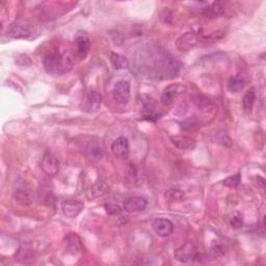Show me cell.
I'll list each match as a JSON object with an SVG mask.
<instances>
[{"label":"cell","mask_w":266,"mask_h":266,"mask_svg":"<svg viewBox=\"0 0 266 266\" xmlns=\"http://www.w3.org/2000/svg\"><path fill=\"white\" fill-rule=\"evenodd\" d=\"M136 71L150 79H173L178 75L181 64L172 54L159 47L141 49L136 55Z\"/></svg>","instance_id":"cell-1"},{"label":"cell","mask_w":266,"mask_h":266,"mask_svg":"<svg viewBox=\"0 0 266 266\" xmlns=\"http://www.w3.org/2000/svg\"><path fill=\"white\" fill-rule=\"evenodd\" d=\"M43 65L50 75L62 76L72 71L74 63L68 53L54 51L44 57Z\"/></svg>","instance_id":"cell-2"},{"label":"cell","mask_w":266,"mask_h":266,"mask_svg":"<svg viewBox=\"0 0 266 266\" xmlns=\"http://www.w3.org/2000/svg\"><path fill=\"white\" fill-rule=\"evenodd\" d=\"M13 197L16 203L23 207L32 206L35 202V194L33 189L25 184H18L15 187Z\"/></svg>","instance_id":"cell-3"},{"label":"cell","mask_w":266,"mask_h":266,"mask_svg":"<svg viewBox=\"0 0 266 266\" xmlns=\"http://www.w3.org/2000/svg\"><path fill=\"white\" fill-rule=\"evenodd\" d=\"M176 260L181 263H188L190 261H196L199 258V254L197 253V248L195 244L190 241L185 242L183 245L177 248L174 253Z\"/></svg>","instance_id":"cell-4"},{"label":"cell","mask_w":266,"mask_h":266,"mask_svg":"<svg viewBox=\"0 0 266 266\" xmlns=\"http://www.w3.org/2000/svg\"><path fill=\"white\" fill-rule=\"evenodd\" d=\"M185 92H186V87L183 84H180V83L171 84L167 86L164 90V92H162L161 97H160L161 103L166 106H169L174 102L175 98L184 94Z\"/></svg>","instance_id":"cell-5"},{"label":"cell","mask_w":266,"mask_h":266,"mask_svg":"<svg viewBox=\"0 0 266 266\" xmlns=\"http://www.w3.org/2000/svg\"><path fill=\"white\" fill-rule=\"evenodd\" d=\"M112 98L119 104H127L130 100V84L125 80L117 81L112 88Z\"/></svg>","instance_id":"cell-6"},{"label":"cell","mask_w":266,"mask_h":266,"mask_svg":"<svg viewBox=\"0 0 266 266\" xmlns=\"http://www.w3.org/2000/svg\"><path fill=\"white\" fill-rule=\"evenodd\" d=\"M41 169L49 177H55L60 173V161L53 154L46 153L42 159Z\"/></svg>","instance_id":"cell-7"},{"label":"cell","mask_w":266,"mask_h":266,"mask_svg":"<svg viewBox=\"0 0 266 266\" xmlns=\"http://www.w3.org/2000/svg\"><path fill=\"white\" fill-rule=\"evenodd\" d=\"M199 42L200 39L196 33H186L176 41V48L181 52H186L196 47Z\"/></svg>","instance_id":"cell-8"},{"label":"cell","mask_w":266,"mask_h":266,"mask_svg":"<svg viewBox=\"0 0 266 266\" xmlns=\"http://www.w3.org/2000/svg\"><path fill=\"white\" fill-rule=\"evenodd\" d=\"M110 150H111L112 154L117 158H121V159L128 158L129 152H130L129 141L124 137L117 138L116 140H114L112 142Z\"/></svg>","instance_id":"cell-9"},{"label":"cell","mask_w":266,"mask_h":266,"mask_svg":"<svg viewBox=\"0 0 266 266\" xmlns=\"http://www.w3.org/2000/svg\"><path fill=\"white\" fill-rule=\"evenodd\" d=\"M8 36L13 39H27L33 35V31L29 25L16 22L13 23L8 29Z\"/></svg>","instance_id":"cell-10"},{"label":"cell","mask_w":266,"mask_h":266,"mask_svg":"<svg viewBox=\"0 0 266 266\" xmlns=\"http://www.w3.org/2000/svg\"><path fill=\"white\" fill-rule=\"evenodd\" d=\"M152 228L154 232L161 237H168L174 232L173 223L167 218H155L152 221Z\"/></svg>","instance_id":"cell-11"},{"label":"cell","mask_w":266,"mask_h":266,"mask_svg":"<svg viewBox=\"0 0 266 266\" xmlns=\"http://www.w3.org/2000/svg\"><path fill=\"white\" fill-rule=\"evenodd\" d=\"M84 208L83 203L77 200H65L62 203V210L64 214L68 217H76Z\"/></svg>","instance_id":"cell-12"},{"label":"cell","mask_w":266,"mask_h":266,"mask_svg":"<svg viewBox=\"0 0 266 266\" xmlns=\"http://www.w3.org/2000/svg\"><path fill=\"white\" fill-rule=\"evenodd\" d=\"M148 201L143 197H132L128 199L124 204V210L129 213H137L146 210Z\"/></svg>","instance_id":"cell-13"},{"label":"cell","mask_w":266,"mask_h":266,"mask_svg":"<svg viewBox=\"0 0 266 266\" xmlns=\"http://www.w3.org/2000/svg\"><path fill=\"white\" fill-rule=\"evenodd\" d=\"M64 245L68 253L72 255H77L82 252V243L80 238L76 234L70 233L68 234L64 239Z\"/></svg>","instance_id":"cell-14"},{"label":"cell","mask_w":266,"mask_h":266,"mask_svg":"<svg viewBox=\"0 0 266 266\" xmlns=\"http://www.w3.org/2000/svg\"><path fill=\"white\" fill-rule=\"evenodd\" d=\"M170 141L177 149L182 151L194 150L197 147V142L194 139L185 136H173L170 137Z\"/></svg>","instance_id":"cell-15"},{"label":"cell","mask_w":266,"mask_h":266,"mask_svg":"<svg viewBox=\"0 0 266 266\" xmlns=\"http://www.w3.org/2000/svg\"><path fill=\"white\" fill-rule=\"evenodd\" d=\"M75 41H76V45H77V54L79 58L83 60V58L86 57L88 52H90V48H91L90 38H88L85 32H78L76 35Z\"/></svg>","instance_id":"cell-16"},{"label":"cell","mask_w":266,"mask_h":266,"mask_svg":"<svg viewBox=\"0 0 266 266\" xmlns=\"http://www.w3.org/2000/svg\"><path fill=\"white\" fill-rule=\"evenodd\" d=\"M191 100H193L196 107L203 112H212L215 109L213 101L205 95L195 94L191 96Z\"/></svg>","instance_id":"cell-17"},{"label":"cell","mask_w":266,"mask_h":266,"mask_svg":"<svg viewBox=\"0 0 266 266\" xmlns=\"http://www.w3.org/2000/svg\"><path fill=\"white\" fill-rule=\"evenodd\" d=\"M226 11V6L223 2H215L202 10V15L208 19H215L221 16Z\"/></svg>","instance_id":"cell-18"},{"label":"cell","mask_w":266,"mask_h":266,"mask_svg":"<svg viewBox=\"0 0 266 266\" xmlns=\"http://www.w3.org/2000/svg\"><path fill=\"white\" fill-rule=\"evenodd\" d=\"M102 104V96L97 91H90L86 96L85 109L88 112H96Z\"/></svg>","instance_id":"cell-19"},{"label":"cell","mask_w":266,"mask_h":266,"mask_svg":"<svg viewBox=\"0 0 266 266\" xmlns=\"http://www.w3.org/2000/svg\"><path fill=\"white\" fill-rule=\"evenodd\" d=\"M15 259L21 263H31L35 260L34 249L27 244H22L15 255Z\"/></svg>","instance_id":"cell-20"},{"label":"cell","mask_w":266,"mask_h":266,"mask_svg":"<svg viewBox=\"0 0 266 266\" xmlns=\"http://www.w3.org/2000/svg\"><path fill=\"white\" fill-rule=\"evenodd\" d=\"M245 85H246V80L242 76L237 75L230 79L228 83V88L231 93L236 94V93L241 92L245 87Z\"/></svg>","instance_id":"cell-21"},{"label":"cell","mask_w":266,"mask_h":266,"mask_svg":"<svg viewBox=\"0 0 266 266\" xmlns=\"http://www.w3.org/2000/svg\"><path fill=\"white\" fill-rule=\"evenodd\" d=\"M255 101H256L255 90H254V88H250L249 91H247L245 93V95L243 96V99H242L243 110L245 112H247V113L252 111L253 107H254V104H255Z\"/></svg>","instance_id":"cell-22"},{"label":"cell","mask_w":266,"mask_h":266,"mask_svg":"<svg viewBox=\"0 0 266 266\" xmlns=\"http://www.w3.org/2000/svg\"><path fill=\"white\" fill-rule=\"evenodd\" d=\"M165 198H166V201L169 203L179 202V201L183 200V198H184V191L179 189V188H170V189L166 190Z\"/></svg>","instance_id":"cell-23"},{"label":"cell","mask_w":266,"mask_h":266,"mask_svg":"<svg viewBox=\"0 0 266 266\" xmlns=\"http://www.w3.org/2000/svg\"><path fill=\"white\" fill-rule=\"evenodd\" d=\"M110 62H111L112 66L114 67V69H116V70L124 69L128 66L127 58L125 56H123L122 54H119V53L111 52L110 53Z\"/></svg>","instance_id":"cell-24"},{"label":"cell","mask_w":266,"mask_h":266,"mask_svg":"<svg viewBox=\"0 0 266 266\" xmlns=\"http://www.w3.org/2000/svg\"><path fill=\"white\" fill-rule=\"evenodd\" d=\"M201 126V121L198 119L197 116H191L188 117V119L184 120L183 122H181L180 127L182 130L184 131H189V130H194L198 127Z\"/></svg>","instance_id":"cell-25"},{"label":"cell","mask_w":266,"mask_h":266,"mask_svg":"<svg viewBox=\"0 0 266 266\" xmlns=\"http://www.w3.org/2000/svg\"><path fill=\"white\" fill-rule=\"evenodd\" d=\"M241 182V175L240 174H235L232 176H229L228 178H226L223 181L224 186L229 187V188H236L237 186H239Z\"/></svg>","instance_id":"cell-26"},{"label":"cell","mask_w":266,"mask_h":266,"mask_svg":"<svg viewBox=\"0 0 266 266\" xmlns=\"http://www.w3.org/2000/svg\"><path fill=\"white\" fill-rule=\"evenodd\" d=\"M104 208L105 211L109 214V215H119L121 214L123 208L119 205V204H115L112 202H108L104 205Z\"/></svg>","instance_id":"cell-27"},{"label":"cell","mask_w":266,"mask_h":266,"mask_svg":"<svg viewBox=\"0 0 266 266\" xmlns=\"http://www.w3.org/2000/svg\"><path fill=\"white\" fill-rule=\"evenodd\" d=\"M226 254V247L223 244H214L210 249V256L213 259L221 258Z\"/></svg>","instance_id":"cell-28"},{"label":"cell","mask_w":266,"mask_h":266,"mask_svg":"<svg viewBox=\"0 0 266 266\" xmlns=\"http://www.w3.org/2000/svg\"><path fill=\"white\" fill-rule=\"evenodd\" d=\"M87 154L91 157V159H94V160H100L103 157V152L101 150V148L97 146H92L88 148Z\"/></svg>","instance_id":"cell-29"},{"label":"cell","mask_w":266,"mask_h":266,"mask_svg":"<svg viewBox=\"0 0 266 266\" xmlns=\"http://www.w3.org/2000/svg\"><path fill=\"white\" fill-rule=\"evenodd\" d=\"M232 227H234L235 229H239L242 227V224H243V221H242V217L241 215L238 213V212H235L233 214V217H232Z\"/></svg>","instance_id":"cell-30"},{"label":"cell","mask_w":266,"mask_h":266,"mask_svg":"<svg viewBox=\"0 0 266 266\" xmlns=\"http://www.w3.org/2000/svg\"><path fill=\"white\" fill-rule=\"evenodd\" d=\"M91 193L92 194H95L94 197H101V196H103L104 194H106V188H105V186L103 185V184L96 185V186L93 187Z\"/></svg>","instance_id":"cell-31"},{"label":"cell","mask_w":266,"mask_h":266,"mask_svg":"<svg viewBox=\"0 0 266 266\" xmlns=\"http://www.w3.org/2000/svg\"><path fill=\"white\" fill-rule=\"evenodd\" d=\"M224 36H225V33L224 32H214V33H211L209 36H207L206 37V40L217 41V40L223 39Z\"/></svg>","instance_id":"cell-32"},{"label":"cell","mask_w":266,"mask_h":266,"mask_svg":"<svg viewBox=\"0 0 266 266\" xmlns=\"http://www.w3.org/2000/svg\"><path fill=\"white\" fill-rule=\"evenodd\" d=\"M167 19H170V21H172V13L169 10H165L164 13L161 14V20L164 21L166 24H168Z\"/></svg>","instance_id":"cell-33"}]
</instances>
